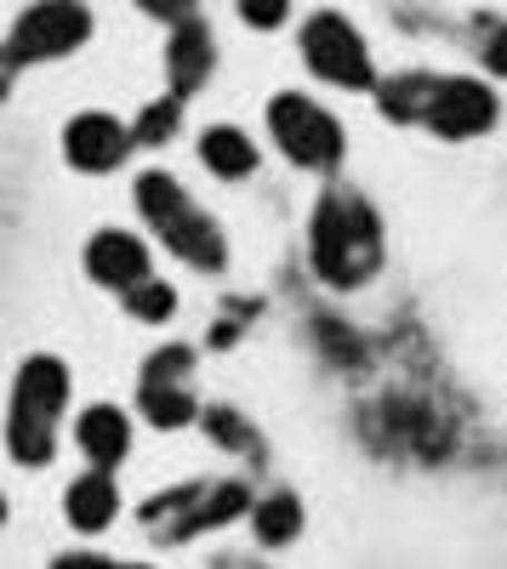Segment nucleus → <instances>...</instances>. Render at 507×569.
Wrapping results in <instances>:
<instances>
[{"mask_svg":"<svg viewBox=\"0 0 507 569\" xmlns=\"http://www.w3.org/2000/svg\"><path fill=\"white\" fill-rule=\"evenodd\" d=\"M63 166L80 171V177H109L120 171L131 154H137V137H131V120H120L115 109H74L63 120Z\"/></svg>","mask_w":507,"mask_h":569,"instance_id":"10","label":"nucleus"},{"mask_svg":"<svg viewBox=\"0 0 507 569\" xmlns=\"http://www.w3.org/2000/svg\"><path fill=\"white\" fill-rule=\"evenodd\" d=\"M422 29H439V40L450 34V40L479 63V74L507 80V12H490V7L445 12V18H422Z\"/></svg>","mask_w":507,"mask_h":569,"instance_id":"13","label":"nucleus"},{"mask_svg":"<svg viewBox=\"0 0 507 569\" xmlns=\"http://www.w3.org/2000/svg\"><path fill=\"white\" fill-rule=\"evenodd\" d=\"M131 206H137V217H143L149 240L160 251H171L177 262H189L195 273H222L228 268V233H222V222L195 200V188L182 177H171L166 166L137 171Z\"/></svg>","mask_w":507,"mask_h":569,"instance_id":"3","label":"nucleus"},{"mask_svg":"<svg viewBox=\"0 0 507 569\" xmlns=\"http://www.w3.org/2000/svg\"><path fill=\"white\" fill-rule=\"evenodd\" d=\"M160 63H166V91H177L182 103H195L200 91L211 86L217 63H222L211 23H206L200 12H195V18H182V23H171V29H166V52H160Z\"/></svg>","mask_w":507,"mask_h":569,"instance_id":"11","label":"nucleus"},{"mask_svg":"<svg viewBox=\"0 0 507 569\" xmlns=\"http://www.w3.org/2000/svg\"><path fill=\"white\" fill-rule=\"evenodd\" d=\"M182 109H189V103H182L177 91H160L155 103L137 109V114H131V137H137V149H166V142L182 131Z\"/></svg>","mask_w":507,"mask_h":569,"instance_id":"19","label":"nucleus"},{"mask_svg":"<svg viewBox=\"0 0 507 569\" xmlns=\"http://www.w3.org/2000/svg\"><path fill=\"white\" fill-rule=\"evenodd\" d=\"M120 479H115V467H80L74 479L63 485V525L74 536H103L115 518H120Z\"/></svg>","mask_w":507,"mask_h":569,"instance_id":"15","label":"nucleus"},{"mask_svg":"<svg viewBox=\"0 0 507 569\" xmlns=\"http://www.w3.org/2000/svg\"><path fill=\"white\" fill-rule=\"evenodd\" d=\"M297 58L319 86H331V91H359V98H371L377 80H382L365 29L337 7H319L297 23Z\"/></svg>","mask_w":507,"mask_h":569,"instance_id":"6","label":"nucleus"},{"mask_svg":"<svg viewBox=\"0 0 507 569\" xmlns=\"http://www.w3.org/2000/svg\"><path fill=\"white\" fill-rule=\"evenodd\" d=\"M246 525H251V541L257 547H291L297 536H302V525H308V512H302V496L297 490H262L257 501H251V512H246Z\"/></svg>","mask_w":507,"mask_h":569,"instance_id":"17","label":"nucleus"},{"mask_svg":"<svg viewBox=\"0 0 507 569\" xmlns=\"http://www.w3.org/2000/svg\"><path fill=\"white\" fill-rule=\"evenodd\" d=\"M91 34H98V12L86 0H29L7 29V74L63 63L86 52Z\"/></svg>","mask_w":507,"mask_h":569,"instance_id":"8","label":"nucleus"},{"mask_svg":"<svg viewBox=\"0 0 507 569\" xmlns=\"http://www.w3.org/2000/svg\"><path fill=\"white\" fill-rule=\"evenodd\" d=\"M80 268H86V279L98 284V291H115L120 297L126 284L155 273V246L143 240V233H131V228H98L80 246Z\"/></svg>","mask_w":507,"mask_h":569,"instance_id":"12","label":"nucleus"},{"mask_svg":"<svg viewBox=\"0 0 507 569\" xmlns=\"http://www.w3.org/2000/svg\"><path fill=\"white\" fill-rule=\"evenodd\" d=\"M69 399H74V376L58 353H29L12 370V388H7V456H12V467L40 472L58 461Z\"/></svg>","mask_w":507,"mask_h":569,"instance_id":"4","label":"nucleus"},{"mask_svg":"<svg viewBox=\"0 0 507 569\" xmlns=\"http://www.w3.org/2000/svg\"><path fill=\"white\" fill-rule=\"evenodd\" d=\"M195 154H200V166H206L217 182H246V177H257V166H262L257 137H251L246 126H235V120L206 126L200 142H195Z\"/></svg>","mask_w":507,"mask_h":569,"instance_id":"16","label":"nucleus"},{"mask_svg":"<svg viewBox=\"0 0 507 569\" xmlns=\"http://www.w3.org/2000/svg\"><path fill=\"white\" fill-rule=\"evenodd\" d=\"M137 421H149L155 433H182L200 421V393H195V348L189 342H166L143 359L137 370Z\"/></svg>","mask_w":507,"mask_h":569,"instance_id":"9","label":"nucleus"},{"mask_svg":"<svg viewBox=\"0 0 507 569\" xmlns=\"http://www.w3.org/2000/svg\"><path fill=\"white\" fill-rule=\"evenodd\" d=\"M120 313L137 319V325H171V313H177V284L160 279V273L126 284V291H120Z\"/></svg>","mask_w":507,"mask_h":569,"instance_id":"18","label":"nucleus"},{"mask_svg":"<svg viewBox=\"0 0 507 569\" xmlns=\"http://www.w3.org/2000/svg\"><path fill=\"white\" fill-rule=\"evenodd\" d=\"M200 427H206L217 445H228V450H251V445H257V433H251V427L228 410V405H206V410H200Z\"/></svg>","mask_w":507,"mask_h":569,"instance_id":"20","label":"nucleus"},{"mask_svg":"<svg viewBox=\"0 0 507 569\" xmlns=\"http://www.w3.org/2000/svg\"><path fill=\"white\" fill-rule=\"evenodd\" d=\"M371 103L388 126L428 131L439 142H479L501 120V91L490 74H450V69H394L377 80Z\"/></svg>","mask_w":507,"mask_h":569,"instance_id":"1","label":"nucleus"},{"mask_svg":"<svg viewBox=\"0 0 507 569\" xmlns=\"http://www.w3.org/2000/svg\"><path fill=\"white\" fill-rule=\"evenodd\" d=\"M262 126H268V142L280 149V160L291 171H308V177H337L342 160H348V131L337 120V109H326L308 91H274L268 109H262Z\"/></svg>","mask_w":507,"mask_h":569,"instance_id":"5","label":"nucleus"},{"mask_svg":"<svg viewBox=\"0 0 507 569\" xmlns=\"http://www.w3.org/2000/svg\"><path fill=\"white\" fill-rule=\"evenodd\" d=\"M257 501V490L246 479H200V485H177L166 496H155L143 507V530L160 541V547H182L195 536H211L222 525L246 518Z\"/></svg>","mask_w":507,"mask_h":569,"instance_id":"7","label":"nucleus"},{"mask_svg":"<svg viewBox=\"0 0 507 569\" xmlns=\"http://www.w3.org/2000/svg\"><path fill=\"white\" fill-rule=\"evenodd\" d=\"M74 563H109V552H91V547H69V552H58V569H74Z\"/></svg>","mask_w":507,"mask_h":569,"instance_id":"23","label":"nucleus"},{"mask_svg":"<svg viewBox=\"0 0 507 569\" xmlns=\"http://www.w3.org/2000/svg\"><path fill=\"white\" fill-rule=\"evenodd\" d=\"M291 7H297V0H235L240 23H246V29H257V34L286 29V23H291Z\"/></svg>","mask_w":507,"mask_h":569,"instance_id":"21","label":"nucleus"},{"mask_svg":"<svg viewBox=\"0 0 507 569\" xmlns=\"http://www.w3.org/2000/svg\"><path fill=\"white\" fill-rule=\"evenodd\" d=\"M388 262V222L359 182L326 177L308 206V268L337 297L365 291Z\"/></svg>","mask_w":507,"mask_h":569,"instance_id":"2","label":"nucleus"},{"mask_svg":"<svg viewBox=\"0 0 507 569\" xmlns=\"http://www.w3.org/2000/svg\"><path fill=\"white\" fill-rule=\"evenodd\" d=\"M131 445H137V416H131V410L98 399V405H86V410L74 416V450H80V461L120 472V467L131 461Z\"/></svg>","mask_w":507,"mask_h":569,"instance_id":"14","label":"nucleus"},{"mask_svg":"<svg viewBox=\"0 0 507 569\" xmlns=\"http://www.w3.org/2000/svg\"><path fill=\"white\" fill-rule=\"evenodd\" d=\"M131 7L143 12L149 23L171 29V23H182V18H195V12H200V0H131Z\"/></svg>","mask_w":507,"mask_h":569,"instance_id":"22","label":"nucleus"}]
</instances>
